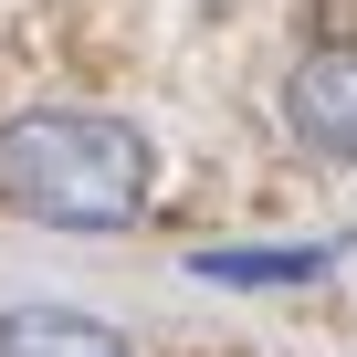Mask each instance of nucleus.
Instances as JSON below:
<instances>
[{
    "instance_id": "nucleus-1",
    "label": "nucleus",
    "mask_w": 357,
    "mask_h": 357,
    "mask_svg": "<svg viewBox=\"0 0 357 357\" xmlns=\"http://www.w3.org/2000/svg\"><path fill=\"white\" fill-rule=\"evenodd\" d=\"M147 137L116 126V116H74V105H43V116H11L0 126V190L43 221H74V231H116L147 211Z\"/></svg>"
},
{
    "instance_id": "nucleus-2",
    "label": "nucleus",
    "mask_w": 357,
    "mask_h": 357,
    "mask_svg": "<svg viewBox=\"0 0 357 357\" xmlns=\"http://www.w3.org/2000/svg\"><path fill=\"white\" fill-rule=\"evenodd\" d=\"M284 116H294V137H305L315 158H347V168H357V22L326 32V43L284 74Z\"/></svg>"
},
{
    "instance_id": "nucleus-3",
    "label": "nucleus",
    "mask_w": 357,
    "mask_h": 357,
    "mask_svg": "<svg viewBox=\"0 0 357 357\" xmlns=\"http://www.w3.org/2000/svg\"><path fill=\"white\" fill-rule=\"evenodd\" d=\"M0 357H126V336L105 315H74V305H11L0 315Z\"/></svg>"
}]
</instances>
